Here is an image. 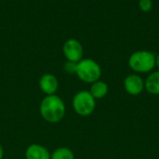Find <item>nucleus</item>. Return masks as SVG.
<instances>
[{"mask_svg":"<svg viewBox=\"0 0 159 159\" xmlns=\"http://www.w3.org/2000/svg\"><path fill=\"white\" fill-rule=\"evenodd\" d=\"M156 67H157L159 69V53L156 55Z\"/></svg>","mask_w":159,"mask_h":159,"instance_id":"obj_14","label":"nucleus"},{"mask_svg":"<svg viewBox=\"0 0 159 159\" xmlns=\"http://www.w3.org/2000/svg\"><path fill=\"white\" fill-rule=\"evenodd\" d=\"M49 151L43 145L33 143L29 145L25 151L26 159H50Z\"/></svg>","mask_w":159,"mask_h":159,"instance_id":"obj_8","label":"nucleus"},{"mask_svg":"<svg viewBox=\"0 0 159 159\" xmlns=\"http://www.w3.org/2000/svg\"><path fill=\"white\" fill-rule=\"evenodd\" d=\"M75 75L86 83H93L101 79V66L93 59L83 58L76 64Z\"/></svg>","mask_w":159,"mask_h":159,"instance_id":"obj_3","label":"nucleus"},{"mask_svg":"<svg viewBox=\"0 0 159 159\" xmlns=\"http://www.w3.org/2000/svg\"><path fill=\"white\" fill-rule=\"evenodd\" d=\"M108 91H109L108 84L105 82L101 81V80L91 83L90 88H89V93L96 100L105 97L108 94Z\"/></svg>","mask_w":159,"mask_h":159,"instance_id":"obj_10","label":"nucleus"},{"mask_svg":"<svg viewBox=\"0 0 159 159\" xmlns=\"http://www.w3.org/2000/svg\"><path fill=\"white\" fill-rule=\"evenodd\" d=\"M129 67L139 75L149 73L156 67V54L145 50L136 51L129 58Z\"/></svg>","mask_w":159,"mask_h":159,"instance_id":"obj_2","label":"nucleus"},{"mask_svg":"<svg viewBox=\"0 0 159 159\" xmlns=\"http://www.w3.org/2000/svg\"><path fill=\"white\" fill-rule=\"evenodd\" d=\"M62 52L67 61L78 63L83 59L84 49L82 44L77 39L70 38L66 40L63 44Z\"/></svg>","mask_w":159,"mask_h":159,"instance_id":"obj_5","label":"nucleus"},{"mask_svg":"<svg viewBox=\"0 0 159 159\" xmlns=\"http://www.w3.org/2000/svg\"><path fill=\"white\" fill-rule=\"evenodd\" d=\"M72 105L76 114L87 117L94 112L96 109V99L91 96L89 91L81 90L74 96Z\"/></svg>","mask_w":159,"mask_h":159,"instance_id":"obj_4","label":"nucleus"},{"mask_svg":"<svg viewBox=\"0 0 159 159\" xmlns=\"http://www.w3.org/2000/svg\"><path fill=\"white\" fill-rule=\"evenodd\" d=\"M139 7L143 12H149L153 7L152 0H139Z\"/></svg>","mask_w":159,"mask_h":159,"instance_id":"obj_12","label":"nucleus"},{"mask_svg":"<svg viewBox=\"0 0 159 159\" xmlns=\"http://www.w3.org/2000/svg\"><path fill=\"white\" fill-rule=\"evenodd\" d=\"M144 89L147 93L159 96V70L151 72L144 81Z\"/></svg>","mask_w":159,"mask_h":159,"instance_id":"obj_9","label":"nucleus"},{"mask_svg":"<svg viewBox=\"0 0 159 159\" xmlns=\"http://www.w3.org/2000/svg\"><path fill=\"white\" fill-rule=\"evenodd\" d=\"M137 159H140V158H137Z\"/></svg>","mask_w":159,"mask_h":159,"instance_id":"obj_16","label":"nucleus"},{"mask_svg":"<svg viewBox=\"0 0 159 159\" xmlns=\"http://www.w3.org/2000/svg\"><path fill=\"white\" fill-rule=\"evenodd\" d=\"M3 157H4V149L0 144V159H3Z\"/></svg>","mask_w":159,"mask_h":159,"instance_id":"obj_15","label":"nucleus"},{"mask_svg":"<svg viewBox=\"0 0 159 159\" xmlns=\"http://www.w3.org/2000/svg\"><path fill=\"white\" fill-rule=\"evenodd\" d=\"M42 118L50 124L61 122L66 113V107L64 101L57 95L47 96L40 103L39 107Z\"/></svg>","mask_w":159,"mask_h":159,"instance_id":"obj_1","label":"nucleus"},{"mask_svg":"<svg viewBox=\"0 0 159 159\" xmlns=\"http://www.w3.org/2000/svg\"><path fill=\"white\" fill-rule=\"evenodd\" d=\"M125 91L133 97L141 95L144 91V80L136 73L128 75L124 80Z\"/></svg>","mask_w":159,"mask_h":159,"instance_id":"obj_6","label":"nucleus"},{"mask_svg":"<svg viewBox=\"0 0 159 159\" xmlns=\"http://www.w3.org/2000/svg\"><path fill=\"white\" fill-rule=\"evenodd\" d=\"M76 64L77 63L66 61L63 64V70L68 74H75V72H76Z\"/></svg>","mask_w":159,"mask_h":159,"instance_id":"obj_13","label":"nucleus"},{"mask_svg":"<svg viewBox=\"0 0 159 159\" xmlns=\"http://www.w3.org/2000/svg\"><path fill=\"white\" fill-rule=\"evenodd\" d=\"M39 88L47 96L56 95L59 88V81L55 75L46 73L39 80Z\"/></svg>","mask_w":159,"mask_h":159,"instance_id":"obj_7","label":"nucleus"},{"mask_svg":"<svg viewBox=\"0 0 159 159\" xmlns=\"http://www.w3.org/2000/svg\"><path fill=\"white\" fill-rule=\"evenodd\" d=\"M50 159H75V154L68 147H60L52 152Z\"/></svg>","mask_w":159,"mask_h":159,"instance_id":"obj_11","label":"nucleus"}]
</instances>
